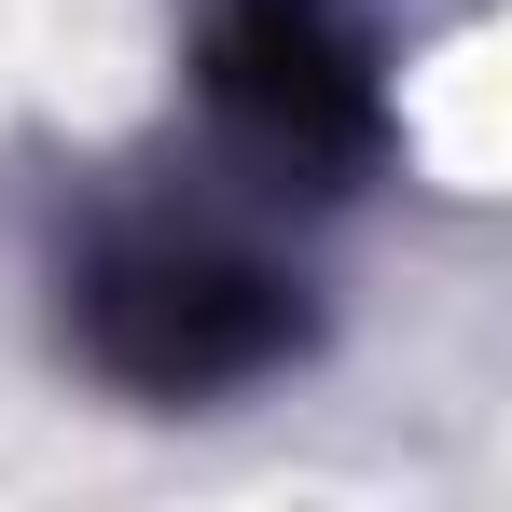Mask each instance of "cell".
Wrapping results in <instances>:
<instances>
[{"mask_svg": "<svg viewBox=\"0 0 512 512\" xmlns=\"http://www.w3.org/2000/svg\"><path fill=\"white\" fill-rule=\"evenodd\" d=\"M70 333L139 402H222L305 360V291L222 222H111L70 277Z\"/></svg>", "mask_w": 512, "mask_h": 512, "instance_id": "cell-1", "label": "cell"}, {"mask_svg": "<svg viewBox=\"0 0 512 512\" xmlns=\"http://www.w3.org/2000/svg\"><path fill=\"white\" fill-rule=\"evenodd\" d=\"M194 84L236 153L291 180H346L388 139V56L360 0H194Z\"/></svg>", "mask_w": 512, "mask_h": 512, "instance_id": "cell-2", "label": "cell"}]
</instances>
